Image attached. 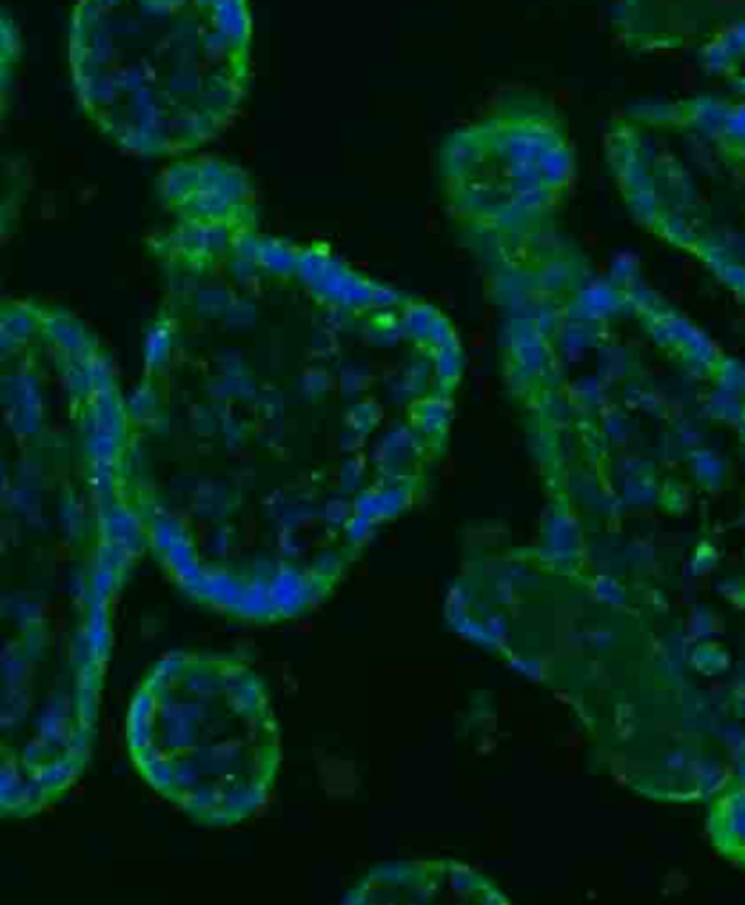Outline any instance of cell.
I'll return each mask as SVG.
<instances>
[{
  "label": "cell",
  "mask_w": 745,
  "mask_h": 905,
  "mask_svg": "<svg viewBox=\"0 0 745 905\" xmlns=\"http://www.w3.org/2000/svg\"><path fill=\"white\" fill-rule=\"evenodd\" d=\"M110 506L0 491V816L59 801L94 742L114 581Z\"/></svg>",
  "instance_id": "obj_1"
},
{
  "label": "cell",
  "mask_w": 745,
  "mask_h": 905,
  "mask_svg": "<svg viewBox=\"0 0 745 905\" xmlns=\"http://www.w3.org/2000/svg\"><path fill=\"white\" fill-rule=\"evenodd\" d=\"M68 72L116 149L179 159L221 138L253 81L249 0H77Z\"/></svg>",
  "instance_id": "obj_2"
},
{
  "label": "cell",
  "mask_w": 745,
  "mask_h": 905,
  "mask_svg": "<svg viewBox=\"0 0 745 905\" xmlns=\"http://www.w3.org/2000/svg\"><path fill=\"white\" fill-rule=\"evenodd\" d=\"M127 747L136 770L190 818L229 827L269 798L282 761L262 677L242 659L172 652L134 694Z\"/></svg>",
  "instance_id": "obj_3"
},
{
  "label": "cell",
  "mask_w": 745,
  "mask_h": 905,
  "mask_svg": "<svg viewBox=\"0 0 745 905\" xmlns=\"http://www.w3.org/2000/svg\"><path fill=\"white\" fill-rule=\"evenodd\" d=\"M439 177L455 227L515 267L552 232L569 194L574 155L563 119L539 92L506 90L449 134Z\"/></svg>",
  "instance_id": "obj_4"
},
{
  "label": "cell",
  "mask_w": 745,
  "mask_h": 905,
  "mask_svg": "<svg viewBox=\"0 0 745 905\" xmlns=\"http://www.w3.org/2000/svg\"><path fill=\"white\" fill-rule=\"evenodd\" d=\"M161 205L174 216L168 234L150 241L153 254L170 269L205 273L229 247L256 232L249 177L223 159H185L159 177Z\"/></svg>",
  "instance_id": "obj_5"
},
{
  "label": "cell",
  "mask_w": 745,
  "mask_h": 905,
  "mask_svg": "<svg viewBox=\"0 0 745 905\" xmlns=\"http://www.w3.org/2000/svg\"><path fill=\"white\" fill-rule=\"evenodd\" d=\"M707 834L724 860L745 871V781L731 785L709 805Z\"/></svg>",
  "instance_id": "obj_6"
},
{
  "label": "cell",
  "mask_w": 745,
  "mask_h": 905,
  "mask_svg": "<svg viewBox=\"0 0 745 905\" xmlns=\"http://www.w3.org/2000/svg\"><path fill=\"white\" fill-rule=\"evenodd\" d=\"M20 57H22L20 31L13 18L0 7V127L11 105Z\"/></svg>",
  "instance_id": "obj_7"
},
{
  "label": "cell",
  "mask_w": 745,
  "mask_h": 905,
  "mask_svg": "<svg viewBox=\"0 0 745 905\" xmlns=\"http://www.w3.org/2000/svg\"><path fill=\"white\" fill-rule=\"evenodd\" d=\"M11 219H13V210H11V203H0V238L7 234V230H9V223H11Z\"/></svg>",
  "instance_id": "obj_8"
}]
</instances>
